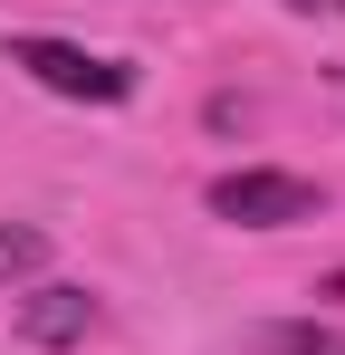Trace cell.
<instances>
[{
	"label": "cell",
	"instance_id": "1",
	"mask_svg": "<svg viewBox=\"0 0 345 355\" xmlns=\"http://www.w3.org/2000/svg\"><path fill=\"white\" fill-rule=\"evenodd\" d=\"M0 58L19 67L29 87L77 96V106H125V96H134V67H125V58L77 49V39H57V29H10V39H0Z\"/></svg>",
	"mask_w": 345,
	"mask_h": 355
},
{
	"label": "cell",
	"instance_id": "2",
	"mask_svg": "<svg viewBox=\"0 0 345 355\" xmlns=\"http://www.w3.org/2000/svg\"><path fill=\"white\" fill-rule=\"evenodd\" d=\"M211 221L230 231H297V221H317L326 211V192L307 173H278V164H240V173H211Z\"/></svg>",
	"mask_w": 345,
	"mask_h": 355
},
{
	"label": "cell",
	"instance_id": "3",
	"mask_svg": "<svg viewBox=\"0 0 345 355\" xmlns=\"http://www.w3.org/2000/svg\"><path fill=\"white\" fill-rule=\"evenodd\" d=\"M96 288H67V279H48V288L19 297V336L29 346H77V336H96Z\"/></svg>",
	"mask_w": 345,
	"mask_h": 355
},
{
	"label": "cell",
	"instance_id": "4",
	"mask_svg": "<svg viewBox=\"0 0 345 355\" xmlns=\"http://www.w3.org/2000/svg\"><path fill=\"white\" fill-rule=\"evenodd\" d=\"M249 346H259V355H345V327H317V317H278V327H259Z\"/></svg>",
	"mask_w": 345,
	"mask_h": 355
},
{
	"label": "cell",
	"instance_id": "5",
	"mask_svg": "<svg viewBox=\"0 0 345 355\" xmlns=\"http://www.w3.org/2000/svg\"><path fill=\"white\" fill-rule=\"evenodd\" d=\"M48 269V231L39 221H0V288H29Z\"/></svg>",
	"mask_w": 345,
	"mask_h": 355
},
{
	"label": "cell",
	"instance_id": "6",
	"mask_svg": "<svg viewBox=\"0 0 345 355\" xmlns=\"http://www.w3.org/2000/svg\"><path fill=\"white\" fill-rule=\"evenodd\" d=\"M278 10H297V19H345V0H278Z\"/></svg>",
	"mask_w": 345,
	"mask_h": 355
}]
</instances>
